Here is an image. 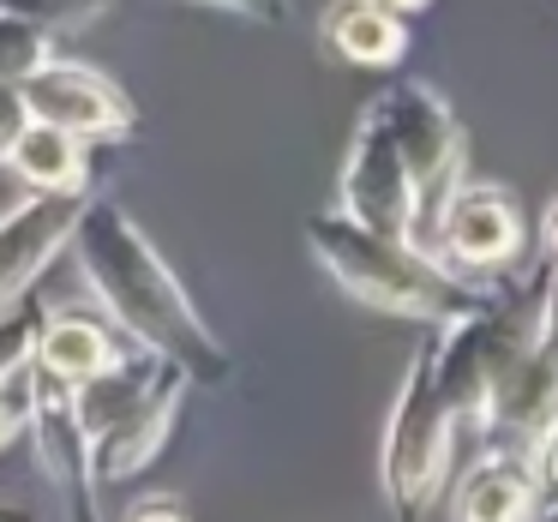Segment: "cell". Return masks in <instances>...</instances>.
<instances>
[{
  "mask_svg": "<svg viewBox=\"0 0 558 522\" xmlns=\"http://www.w3.org/2000/svg\"><path fill=\"white\" fill-rule=\"evenodd\" d=\"M66 241H73V253H78V265H85L97 301L109 306L114 325H121L138 349L174 361L193 385L198 378H210V385L229 378V354H222V342L205 330L198 306L186 301L181 277L162 265V253L138 234V222L126 217L114 198L78 205Z\"/></svg>",
  "mask_w": 558,
  "mask_h": 522,
  "instance_id": "obj_1",
  "label": "cell"
},
{
  "mask_svg": "<svg viewBox=\"0 0 558 522\" xmlns=\"http://www.w3.org/2000/svg\"><path fill=\"white\" fill-rule=\"evenodd\" d=\"M306 246H313V258L330 270V282H337L342 294L378 306V313L421 318V325H433V330L457 325V318L481 301V289L457 282L450 265L361 229V222L342 217V210H318V217L306 222Z\"/></svg>",
  "mask_w": 558,
  "mask_h": 522,
  "instance_id": "obj_2",
  "label": "cell"
},
{
  "mask_svg": "<svg viewBox=\"0 0 558 522\" xmlns=\"http://www.w3.org/2000/svg\"><path fill=\"white\" fill-rule=\"evenodd\" d=\"M558 306V265L529 270L522 289L505 294H481L457 325L433 330V361H438V390H445L450 414L457 421H474L486 402V390L510 373L522 349L553 325Z\"/></svg>",
  "mask_w": 558,
  "mask_h": 522,
  "instance_id": "obj_3",
  "label": "cell"
},
{
  "mask_svg": "<svg viewBox=\"0 0 558 522\" xmlns=\"http://www.w3.org/2000/svg\"><path fill=\"white\" fill-rule=\"evenodd\" d=\"M450 433H457V414L438 390V361H433V337H426L397 390V409H390V426H385V457H378L385 498L402 522H421L433 510V498L445 493Z\"/></svg>",
  "mask_w": 558,
  "mask_h": 522,
  "instance_id": "obj_4",
  "label": "cell"
},
{
  "mask_svg": "<svg viewBox=\"0 0 558 522\" xmlns=\"http://www.w3.org/2000/svg\"><path fill=\"white\" fill-rule=\"evenodd\" d=\"M342 217H354L361 229L385 234V241L414 246V217H421V198H414V174L409 157H402L397 133H390L378 97L366 102L361 126H354V145L349 162H342V198H337Z\"/></svg>",
  "mask_w": 558,
  "mask_h": 522,
  "instance_id": "obj_5",
  "label": "cell"
},
{
  "mask_svg": "<svg viewBox=\"0 0 558 522\" xmlns=\"http://www.w3.org/2000/svg\"><path fill=\"white\" fill-rule=\"evenodd\" d=\"M522 205L510 186L462 181L438 217V265L450 270H510L522 253Z\"/></svg>",
  "mask_w": 558,
  "mask_h": 522,
  "instance_id": "obj_6",
  "label": "cell"
},
{
  "mask_svg": "<svg viewBox=\"0 0 558 522\" xmlns=\"http://www.w3.org/2000/svg\"><path fill=\"white\" fill-rule=\"evenodd\" d=\"M19 97H25V114L31 121H49L73 138H126L133 133V102L109 85L102 73L78 61H43L37 73L19 78Z\"/></svg>",
  "mask_w": 558,
  "mask_h": 522,
  "instance_id": "obj_7",
  "label": "cell"
},
{
  "mask_svg": "<svg viewBox=\"0 0 558 522\" xmlns=\"http://www.w3.org/2000/svg\"><path fill=\"white\" fill-rule=\"evenodd\" d=\"M474 421L486 426V438L522 450L534 438H546L558 426V325H546L529 349L510 361V373L486 390L481 414Z\"/></svg>",
  "mask_w": 558,
  "mask_h": 522,
  "instance_id": "obj_8",
  "label": "cell"
},
{
  "mask_svg": "<svg viewBox=\"0 0 558 522\" xmlns=\"http://www.w3.org/2000/svg\"><path fill=\"white\" fill-rule=\"evenodd\" d=\"M73 217H78L73 193H37V198H25L19 210L0 217V306H13L31 294L37 270L66 246Z\"/></svg>",
  "mask_w": 558,
  "mask_h": 522,
  "instance_id": "obj_9",
  "label": "cell"
},
{
  "mask_svg": "<svg viewBox=\"0 0 558 522\" xmlns=\"http://www.w3.org/2000/svg\"><path fill=\"white\" fill-rule=\"evenodd\" d=\"M186 390H193V378L169 361L157 373V385L145 390V402H138L114 433H102L97 445H90V474H97V486L133 481V474L157 457L162 438H169V426H174V414H181V402H186Z\"/></svg>",
  "mask_w": 558,
  "mask_h": 522,
  "instance_id": "obj_10",
  "label": "cell"
},
{
  "mask_svg": "<svg viewBox=\"0 0 558 522\" xmlns=\"http://www.w3.org/2000/svg\"><path fill=\"white\" fill-rule=\"evenodd\" d=\"M325 43H330V54H342L354 66H397L409 54L402 13H390L378 0H330Z\"/></svg>",
  "mask_w": 558,
  "mask_h": 522,
  "instance_id": "obj_11",
  "label": "cell"
},
{
  "mask_svg": "<svg viewBox=\"0 0 558 522\" xmlns=\"http://www.w3.org/2000/svg\"><path fill=\"white\" fill-rule=\"evenodd\" d=\"M534 505H541V481H534V462H522L517 450H498L493 462L469 474L457 498L462 522H529Z\"/></svg>",
  "mask_w": 558,
  "mask_h": 522,
  "instance_id": "obj_12",
  "label": "cell"
},
{
  "mask_svg": "<svg viewBox=\"0 0 558 522\" xmlns=\"http://www.w3.org/2000/svg\"><path fill=\"white\" fill-rule=\"evenodd\" d=\"M7 162L19 169V181H31V193H85V138L61 133L49 121L19 126V138L7 145Z\"/></svg>",
  "mask_w": 558,
  "mask_h": 522,
  "instance_id": "obj_13",
  "label": "cell"
},
{
  "mask_svg": "<svg viewBox=\"0 0 558 522\" xmlns=\"http://www.w3.org/2000/svg\"><path fill=\"white\" fill-rule=\"evenodd\" d=\"M114 354H121V349H114V337L97 325V318H85V313H49L37 325V349H31V361H37L43 373L78 385V378L102 373Z\"/></svg>",
  "mask_w": 558,
  "mask_h": 522,
  "instance_id": "obj_14",
  "label": "cell"
},
{
  "mask_svg": "<svg viewBox=\"0 0 558 522\" xmlns=\"http://www.w3.org/2000/svg\"><path fill=\"white\" fill-rule=\"evenodd\" d=\"M43 61H49V31L0 7V78H7V85H19V78L37 73Z\"/></svg>",
  "mask_w": 558,
  "mask_h": 522,
  "instance_id": "obj_15",
  "label": "cell"
},
{
  "mask_svg": "<svg viewBox=\"0 0 558 522\" xmlns=\"http://www.w3.org/2000/svg\"><path fill=\"white\" fill-rule=\"evenodd\" d=\"M0 7L31 19V25H43V31H78V25H90L109 0H0Z\"/></svg>",
  "mask_w": 558,
  "mask_h": 522,
  "instance_id": "obj_16",
  "label": "cell"
},
{
  "mask_svg": "<svg viewBox=\"0 0 558 522\" xmlns=\"http://www.w3.org/2000/svg\"><path fill=\"white\" fill-rule=\"evenodd\" d=\"M31 114H25V97H19V85H7L0 78V157H7V145L19 138V126H25Z\"/></svg>",
  "mask_w": 558,
  "mask_h": 522,
  "instance_id": "obj_17",
  "label": "cell"
},
{
  "mask_svg": "<svg viewBox=\"0 0 558 522\" xmlns=\"http://www.w3.org/2000/svg\"><path fill=\"white\" fill-rule=\"evenodd\" d=\"M534 481L558 498V426L546 438H534Z\"/></svg>",
  "mask_w": 558,
  "mask_h": 522,
  "instance_id": "obj_18",
  "label": "cell"
},
{
  "mask_svg": "<svg viewBox=\"0 0 558 522\" xmlns=\"http://www.w3.org/2000/svg\"><path fill=\"white\" fill-rule=\"evenodd\" d=\"M126 522H186V510H181V498H138L126 510Z\"/></svg>",
  "mask_w": 558,
  "mask_h": 522,
  "instance_id": "obj_19",
  "label": "cell"
},
{
  "mask_svg": "<svg viewBox=\"0 0 558 522\" xmlns=\"http://www.w3.org/2000/svg\"><path fill=\"white\" fill-rule=\"evenodd\" d=\"M205 7H222V13H246V19H282L289 0H205Z\"/></svg>",
  "mask_w": 558,
  "mask_h": 522,
  "instance_id": "obj_20",
  "label": "cell"
},
{
  "mask_svg": "<svg viewBox=\"0 0 558 522\" xmlns=\"http://www.w3.org/2000/svg\"><path fill=\"white\" fill-rule=\"evenodd\" d=\"M546 253H553V265H558V198H553V210H546Z\"/></svg>",
  "mask_w": 558,
  "mask_h": 522,
  "instance_id": "obj_21",
  "label": "cell"
},
{
  "mask_svg": "<svg viewBox=\"0 0 558 522\" xmlns=\"http://www.w3.org/2000/svg\"><path fill=\"white\" fill-rule=\"evenodd\" d=\"M378 7H390V13H421L426 0H378Z\"/></svg>",
  "mask_w": 558,
  "mask_h": 522,
  "instance_id": "obj_22",
  "label": "cell"
},
{
  "mask_svg": "<svg viewBox=\"0 0 558 522\" xmlns=\"http://www.w3.org/2000/svg\"><path fill=\"white\" fill-rule=\"evenodd\" d=\"M529 522H558V505H546L541 517H529Z\"/></svg>",
  "mask_w": 558,
  "mask_h": 522,
  "instance_id": "obj_23",
  "label": "cell"
}]
</instances>
